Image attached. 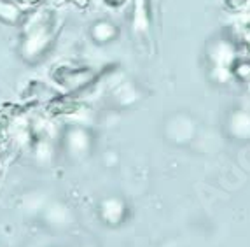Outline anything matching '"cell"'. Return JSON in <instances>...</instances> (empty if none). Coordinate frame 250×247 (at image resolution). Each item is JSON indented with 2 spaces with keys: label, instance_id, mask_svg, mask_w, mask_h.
<instances>
[{
  "label": "cell",
  "instance_id": "cell-1",
  "mask_svg": "<svg viewBox=\"0 0 250 247\" xmlns=\"http://www.w3.org/2000/svg\"><path fill=\"white\" fill-rule=\"evenodd\" d=\"M234 49L229 42H217L212 49V62L217 67H228L229 68L231 62H234Z\"/></svg>",
  "mask_w": 250,
  "mask_h": 247
},
{
  "label": "cell",
  "instance_id": "cell-2",
  "mask_svg": "<svg viewBox=\"0 0 250 247\" xmlns=\"http://www.w3.org/2000/svg\"><path fill=\"white\" fill-rule=\"evenodd\" d=\"M65 79L63 84L67 86H83V84L89 83L95 77V72H91L89 68H72V70H65Z\"/></svg>",
  "mask_w": 250,
  "mask_h": 247
},
{
  "label": "cell",
  "instance_id": "cell-3",
  "mask_svg": "<svg viewBox=\"0 0 250 247\" xmlns=\"http://www.w3.org/2000/svg\"><path fill=\"white\" fill-rule=\"evenodd\" d=\"M133 26H135V30H137V32H146L147 26H149V18H147L146 0H135Z\"/></svg>",
  "mask_w": 250,
  "mask_h": 247
},
{
  "label": "cell",
  "instance_id": "cell-4",
  "mask_svg": "<svg viewBox=\"0 0 250 247\" xmlns=\"http://www.w3.org/2000/svg\"><path fill=\"white\" fill-rule=\"evenodd\" d=\"M93 37H95V41L102 42V44L112 41L116 37V26L107 23V21H100V23H96L93 26Z\"/></svg>",
  "mask_w": 250,
  "mask_h": 247
},
{
  "label": "cell",
  "instance_id": "cell-5",
  "mask_svg": "<svg viewBox=\"0 0 250 247\" xmlns=\"http://www.w3.org/2000/svg\"><path fill=\"white\" fill-rule=\"evenodd\" d=\"M233 132L240 137H250V116L245 112H240L233 117Z\"/></svg>",
  "mask_w": 250,
  "mask_h": 247
},
{
  "label": "cell",
  "instance_id": "cell-6",
  "mask_svg": "<svg viewBox=\"0 0 250 247\" xmlns=\"http://www.w3.org/2000/svg\"><path fill=\"white\" fill-rule=\"evenodd\" d=\"M117 214V218H119V216H123V207H121V203H119V202H116V200H110L107 203V205H105V209H104V214H105V218H108V216H110V214Z\"/></svg>",
  "mask_w": 250,
  "mask_h": 247
},
{
  "label": "cell",
  "instance_id": "cell-7",
  "mask_svg": "<svg viewBox=\"0 0 250 247\" xmlns=\"http://www.w3.org/2000/svg\"><path fill=\"white\" fill-rule=\"evenodd\" d=\"M234 70H236V74L240 77L247 79V77H250V62H242V60H240V62L236 63Z\"/></svg>",
  "mask_w": 250,
  "mask_h": 247
},
{
  "label": "cell",
  "instance_id": "cell-8",
  "mask_svg": "<svg viewBox=\"0 0 250 247\" xmlns=\"http://www.w3.org/2000/svg\"><path fill=\"white\" fill-rule=\"evenodd\" d=\"M228 5L236 13H242L250 5V0H228Z\"/></svg>",
  "mask_w": 250,
  "mask_h": 247
},
{
  "label": "cell",
  "instance_id": "cell-9",
  "mask_svg": "<svg viewBox=\"0 0 250 247\" xmlns=\"http://www.w3.org/2000/svg\"><path fill=\"white\" fill-rule=\"evenodd\" d=\"M108 5H112V7H119V5H123L126 2V0H105Z\"/></svg>",
  "mask_w": 250,
  "mask_h": 247
}]
</instances>
